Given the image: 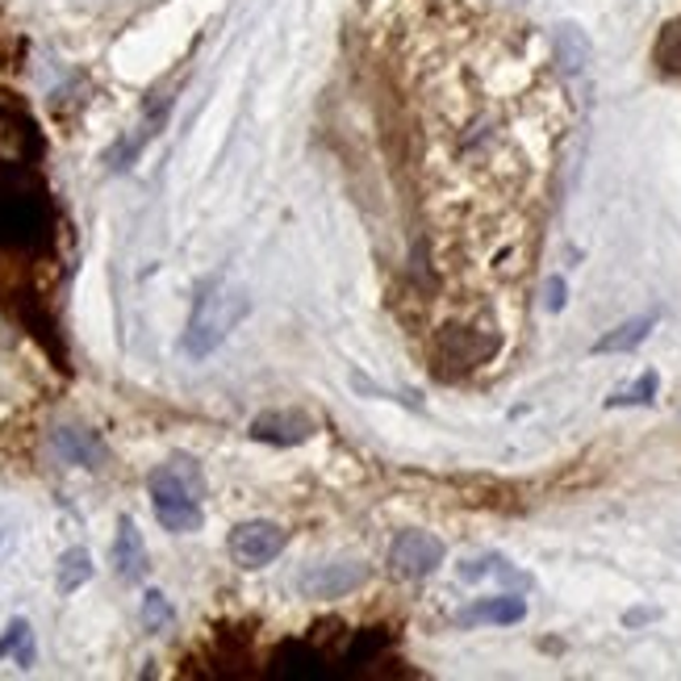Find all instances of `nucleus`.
<instances>
[{"label": "nucleus", "instance_id": "12", "mask_svg": "<svg viewBox=\"0 0 681 681\" xmlns=\"http://www.w3.org/2000/svg\"><path fill=\"white\" fill-rule=\"evenodd\" d=\"M461 578H464V581L506 578V581H523V585H527V578H523V573H514V569H511L506 561H502V556H481V561H464Z\"/></svg>", "mask_w": 681, "mask_h": 681}, {"label": "nucleus", "instance_id": "7", "mask_svg": "<svg viewBox=\"0 0 681 681\" xmlns=\"http://www.w3.org/2000/svg\"><path fill=\"white\" fill-rule=\"evenodd\" d=\"M527 619V602L514 594H497V598H481L477 606H468V611L456 619L461 628H477V623H494V628H514V623H523Z\"/></svg>", "mask_w": 681, "mask_h": 681}, {"label": "nucleus", "instance_id": "10", "mask_svg": "<svg viewBox=\"0 0 681 681\" xmlns=\"http://www.w3.org/2000/svg\"><path fill=\"white\" fill-rule=\"evenodd\" d=\"M92 556H88V547H68L59 564H55V585H59V594H76L80 585L92 581Z\"/></svg>", "mask_w": 681, "mask_h": 681}, {"label": "nucleus", "instance_id": "15", "mask_svg": "<svg viewBox=\"0 0 681 681\" xmlns=\"http://www.w3.org/2000/svg\"><path fill=\"white\" fill-rule=\"evenodd\" d=\"M564 306V280H547V309H561Z\"/></svg>", "mask_w": 681, "mask_h": 681}, {"label": "nucleus", "instance_id": "17", "mask_svg": "<svg viewBox=\"0 0 681 681\" xmlns=\"http://www.w3.org/2000/svg\"><path fill=\"white\" fill-rule=\"evenodd\" d=\"M0 540H4V535H0Z\"/></svg>", "mask_w": 681, "mask_h": 681}, {"label": "nucleus", "instance_id": "5", "mask_svg": "<svg viewBox=\"0 0 681 681\" xmlns=\"http://www.w3.org/2000/svg\"><path fill=\"white\" fill-rule=\"evenodd\" d=\"M364 581H368V569H364L359 561L323 564V569L306 573V581H302V594H306V598H343V594H352L356 585H364Z\"/></svg>", "mask_w": 681, "mask_h": 681}, {"label": "nucleus", "instance_id": "13", "mask_svg": "<svg viewBox=\"0 0 681 681\" xmlns=\"http://www.w3.org/2000/svg\"><path fill=\"white\" fill-rule=\"evenodd\" d=\"M657 397V373H644L631 389H619L606 406H648Z\"/></svg>", "mask_w": 681, "mask_h": 681}, {"label": "nucleus", "instance_id": "4", "mask_svg": "<svg viewBox=\"0 0 681 681\" xmlns=\"http://www.w3.org/2000/svg\"><path fill=\"white\" fill-rule=\"evenodd\" d=\"M389 564L402 578H431L443 564V544L426 531H402L389 544Z\"/></svg>", "mask_w": 681, "mask_h": 681}, {"label": "nucleus", "instance_id": "2", "mask_svg": "<svg viewBox=\"0 0 681 681\" xmlns=\"http://www.w3.org/2000/svg\"><path fill=\"white\" fill-rule=\"evenodd\" d=\"M147 494H151V511L164 531H171V535H193V531L205 527V511H201L205 481L193 461L159 464L151 477H147Z\"/></svg>", "mask_w": 681, "mask_h": 681}, {"label": "nucleus", "instance_id": "3", "mask_svg": "<svg viewBox=\"0 0 681 681\" xmlns=\"http://www.w3.org/2000/svg\"><path fill=\"white\" fill-rule=\"evenodd\" d=\"M289 544V531L280 523H268V519H251V523H239L226 540V552L239 569H264L273 564Z\"/></svg>", "mask_w": 681, "mask_h": 681}, {"label": "nucleus", "instance_id": "11", "mask_svg": "<svg viewBox=\"0 0 681 681\" xmlns=\"http://www.w3.org/2000/svg\"><path fill=\"white\" fill-rule=\"evenodd\" d=\"M0 657H13V664L21 669H34L38 661V648H34V631L26 619H13L9 631H4V640H0Z\"/></svg>", "mask_w": 681, "mask_h": 681}, {"label": "nucleus", "instance_id": "1", "mask_svg": "<svg viewBox=\"0 0 681 681\" xmlns=\"http://www.w3.org/2000/svg\"><path fill=\"white\" fill-rule=\"evenodd\" d=\"M251 314V293L247 285H239L230 273H214L205 276L197 293H193V309H188V326H185V356L193 359H209L221 343L230 339Z\"/></svg>", "mask_w": 681, "mask_h": 681}, {"label": "nucleus", "instance_id": "14", "mask_svg": "<svg viewBox=\"0 0 681 681\" xmlns=\"http://www.w3.org/2000/svg\"><path fill=\"white\" fill-rule=\"evenodd\" d=\"M171 623V606L168 598L159 594V590H147V598H142V628L147 631H159Z\"/></svg>", "mask_w": 681, "mask_h": 681}, {"label": "nucleus", "instance_id": "9", "mask_svg": "<svg viewBox=\"0 0 681 681\" xmlns=\"http://www.w3.org/2000/svg\"><path fill=\"white\" fill-rule=\"evenodd\" d=\"M652 326H657V314H640V318H628V323H619L614 330H606L602 339L590 347L594 356H619V352H635L640 343L652 335Z\"/></svg>", "mask_w": 681, "mask_h": 681}, {"label": "nucleus", "instance_id": "6", "mask_svg": "<svg viewBox=\"0 0 681 681\" xmlns=\"http://www.w3.org/2000/svg\"><path fill=\"white\" fill-rule=\"evenodd\" d=\"M147 544H142V531L130 514L118 519V540H114V569L121 581H142L147 578Z\"/></svg>", "mask_w": 681, "mask_h": 681}, {"label": "nucleus", "instance_id": "16", "mask_svg": "<svg viewBox=\"0 0 681 681\" xmlns=\"http://www.w3.org/2000/svg\"><path fill=\"white\" fill-rule=\"evenodd\" d=\"M644 619H657V611H631V614H623V623H644Z\"/></svg>", "mask_w": 681, "mask_h": 681}, {"label": "nucleus", "instance_id": "8", "mask_svg": "<svg viewBox=\"0 0 681 681\" xmlns=\"http://www.w3.org/2000/svg\"><path fill=\"white\" fill-rule=\"evenodd\" d=\"M314 435V423L302 418V414H259L251 423V440L259 443H276V447H297Z\"/></svg>", "mask_w": 681, "mask_h": 681}]
</instances>
